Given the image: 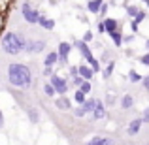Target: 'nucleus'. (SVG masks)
<instances>
[{
  "label": "nucleus",
  "mask_w": 149,
  "mask_h": 145,
  "mask_svg": "<svg viewBox=\"0 0 149 145\" xmlns=\"http://www.w3.org/2000/svg\"><path fill=\"white\" fill-rule=\"evenodd\" d=\"M6 77L8 83L13 89H19V91H29L34 83V74L30 70V66L23 64V62H10L6 70Z\"/></svg>",
  "instance_id": "obj_1"
},
{
  "label": "nucleus",
  "mask_w": 149,
  "mask_h": 145,
  "mask_svg": "<svg viewBox=\"0 0 149 145\" xmlns=\"http://www.w3.org/2000/svg\"><path fill=\"white\" fill-rule=\"evenodd\" d=\"M25 44H26V36L17 32V30H8L0 38V49L8 57H17V55L25 53Z\"/></svg>",
  "instance_id": "obj_2"
},
{
  "label": "nucleus",
  "mask_w": 149,
  "mask_h": 145,
  "mask_svg": "<svg viewBox=\"0 0 149 145\" xmlns=\"http://www.w3.org/2000/svg\"><path fill=\"white\" fill-rule=\"evenodd\" d=\"M21 17L25 19L26 25H32L34 26V25H38L42 13H40V10H36L30 2H26V0H25V2L21 4Z\"/></svg>",
  "instance_id": "obj_3"
},
{
  "label": "nucleus",
  "mask_w": 149,
  "mask_h": 145,
  "mask_svg": "<svg viewBox=\"0 0 149 145\" xmlns=\"http://www.w3.org/2000/svg\"><path fill=\"white\" fill-rule=\"evenodd\" d=\"M45 51V42L42 38H26L25 44V53L26 55H38Z\"/></svg>",
  "instance_id": "obj_4"
},
{
  "label": "nucleus",
  "mask_w": 149,
  "mask_h": 145,
  "mask_svg": "<svg viewBox=\"0 0 149 145\" xmlns=\"http://www.w3.org/2000/svg\"><path fill=\"white\" fill-rule=\"evenodd\" d=\"M49 81H51V85L55 87V92H57V96H58V94H66V92L70 91L68 79H66V77H62V76H58V74H53V76L49 77Z\"/></svg>",
  "instance_id": "obj_5"
},
{
  "label": "nucleus",
  "mask_w": 149,
  "mask_h": 145,
  "mask_svg": "<svg viewBox=\"0 0 149 145\" xmlns=\"http://www.w3.org/2000/svg\"><path fill=\"white\" fill-rule=\"evenodd\" d=\"M142 128H143L142 117H136V119H132L130 123L127 124V130H125V134H127L128 138H138V136H142Z\"/></svg>",
  "instance_id": "obj_6"
},
{
  "label": "nucleus",
  "mask_w": 149,
  "mask_h": 145,
  "mask_svg": "<svg viewBox=\"0 0 149 145\" xmlns=\"http://www.w3.org/2000/svg\"><path fill=\"white\" fill-rule=\"evenodd\" d=\"M72 44H68V42H61L57 47V53H58V64L66 66L68 64V58H70V53H72Z\"/></svg>",
  "instance_id": "obj_7"
},
{
  "label": "nucleus",
  "mask_w": 149,
  "mask_h": 145,
  "mask_svg": "<svg viewBox=\"0 0 149 145\" xmlns=\"http://www.w3.org/2000/svg\"><path fill=\"white\" fill-rule=\"evenodd\" d=\"M83 145H119V142L115 138H111V136H93Z\"/></svg>",
  "instance_id": "obj_8"
},
{
  "label": "nucleus",
  "mask_w": 149,
  "mask_h": 145,
  "mask_svg": "<svg viewBox=\"0 0 149 145\" xmlns=\"http://www.w3.org/2000/svg\"><path fill=\"white\" fill-rule=\"evenodd\" d=\"M72 45L81 53V57L85 58V62H89L91 58H95V55H93V51H91V47H89V44H85L83 40H76Z\"/></svg>",
  "instance_id": "obj_9"
},
{
  "label": "nucleus",
  "mask_w": 149,
  "mask_h": 145,
  "mask_svg": "<svg viewBox=\"0 0 149 145\" xmlns=\"http://www.w3.org/2000/svg\"><path fill=\"white\" fill-rule=\"evenodd\" d=\"M106 115H108L106 104L96 98V105H95V109L91 111V121H102V119H106Z\"/></svg>",
  "instance_id": "obj_10"
},
{
  "label": "nucleus",
  "mask_w": 149,
  "mask_h": 145,
  "mask_svg": "<svg viewBox=\"0 0 149 145\" xmlns=\"http://www.w3.org/2000/svg\"><path fill=\"white\" fill-rule=\"evenodd\" d=\"M53 102H55V108L61 109V111H70V109H72V100L66 94H58Z\"/></svg>",
  "instance_id": "obj_11"
},
{
  "label": "nucleus",
  "mask_w": 149,
  "mask_h": 145,
  "mask_svg": "<svg viewBox=\"0 0 149 145\" xmlns=\"http://www.w3.org/2000/svg\"><path fill=\"white\" fill-rule=\"evenodd\" d=\"M134 104H136V100H134V96H132L130 92L123 94V98L119 100V108L123 109V111H128V109H132V108H134Z\"/></svg>",
  "instance_id": "obj_12"
},
{
  "label": "nucleus",
  "mask_w": 149,
  "mask_h": 145,
  "mask_svg": "<svg viewBox=\"0 0 149 145\" xmlns=\"http://www.w3.org/2000/svg\"><path fill=\"white\" fill-rule=\"evenodd\" d=\"M79 76L83 77V79L91 81L93 77H95V72H93V68L89 64H79Z\"/></svg>",
  "instance_id": "obj_13"
},
{
  "label": "nucleus",
  "mask_w": 149,
  "mask_h": 145,
  "mask_svg": "<svg viewBox=\"0 0 149 145\" xmlns=\"http://www.w3.org/2000/svg\"><path fill=\"white\" fill-rule=\"evenodd\" d=\"M108 36L111 38V42H113L115 47H121V45H123V32H121V26L117 30H113V32H109Z\"/></svg>",
  "instance_id": "obj_14"
},
{
  "label": "nucleus",
  "mask_w": 149,
  "mask_h": 145,
  "mask_svg": "<svg viewBox=\"0 0 149 145\" xmlns=\"http://www.w3.org/2000/svg\"><path fill=\"white\" fill-rule=\"evenodd\" d=\"M38 25H40L44 30L51 32V30L55 28V19H51V17H44V15H42V17H40V21H38Z\"/></svg>",
  "instance_id": "obj_15"
},
{
  "label": "nucleus",
  "mask_w": 149,
  "mask_h": 145,
  "mask_svg": "<svg viewBox=\"0 0 149 145\" xmlns=\"http://www.w3.org/2000/svg\"><path fill=\"white\" fill-rule=\"evenodd\" d=\"M102 21H104V26H106V32H108V34L119 28V21L113 19V17H106V19H102Z\"/></svg>",
  "instance_id": "obj_16"
},
{
  "label": "nucleus",
  "mask_w": 149,
  "mask_h": 145,
  "mask_svg": "<svg viewBox=\"0 0 149 145\" xmlns=\"http://www.w3.org/2000/svg\"><path fill=\"white\" fill-rule=\"evenodd\" d=\"M26 117H29V121L32 124H38V123H40V119H42L40 111H38L36 108H26Z\"/></svg>",
  "instance_id": "obj_17"
},
{
  "label": "nucleus",
  "mask_w": 149,
  "mask_h": 145,
  "mask_svg": "<svg viewBox=\"0 0 149 145\" xmlns=\"http://www.w3.org/2000/svg\"><path fill=\"white\" fill-rule=\"evenodd\" d=\"M58 62V53L57 51H49L44 57V66H55Z\"/></svg>",
  "instance_id": "obj_18"
},
{
  "label": "nucleus",
  "mask_w": 149,
  "mask_h": 145,
  "mask_svg": "<svg viewBox=\"0 0 149 145\" xmlns=\"http://www.w3.org/2000/svg\"><path fill=\"white\" fill-rule=\"evenodd\" d=\"M102 4H104V0H89L87 2V11L89 13H98Z\"/></svg>",
  "instance_id": "obj_19"
},
{
  "label": "nucleus",
  "mask_w": 149,
  "mask_h": 145,
  "mask_svg": "<svg viewBox=\"0 0 149 145\" xmlns=\"http://www.w3.org/2000/svg\"><path fill=\"white\" fill-rule=\"evenodd\" d=\"M146 15H147L146 11L140 10V11H138V15H136V17H132V32H138V25L143 21V19H146Z\"/></svg>",
  "instance_id": "obj_20"
},
{
  "label": "nucleus",
  "mask_w": 149,
  "mask_h": 145,
  "mask_svg": "<svg viewBox=\"0 0 149 145\" xmlns=\"http://www.w3.org/2000/svg\"><path fill=\"white\" fill-rule=\"evenodd\" d=\"M42 91H44V94L47 98H55L57 96V92H55V87L51 85V81H45L44 85H42Z\"/></svg>",
  "instance_id": "obj_21"
},
{
  "label": "nucleus",
  "mask_w": 149,
  "mask_h": 145,
  "mask_svg": "<svg viewBox=\"0 0 149 145\" xmlns=\"http://www.w3.org/2000/svg\"><path fill=\"white\" fill-rule=\"evenodd\" d=\"M95 105H96V98H87V100L81 104V108L85 109V113H87V115H91V111L95 109Z\"/></svg>",
  "instance_id": "obj_22"
},
{
  "label": "nucleus",
  "mask_w": 149,
  "mask_h": 145,
  "mask_svg": "<svg viewBox=\"0 0 149 145\" xmlns=\"http://www.w3.org/2000/svg\"><path fill=\"white\" fill-rule=\"evenodd\" d=\"M72 100L76 102L77 105H81L85 100H87V94H85V92L81 91V89H76V92H74V98H72Z\"/></svg>",
  "instance_id": "obj_23"
},
{
  "label": "nucleus",
  "mask_w": 149,
  "mask_h": 145,
  "mask_svg": "<svg viewBox=\"0 0 149 145\" xmlns=\"http://www.w3.org/2000/svg\"><path fill=\"white\" fill-rule=\"evenodd\" d=\"M113 70H115V62L109 60V62H108V66L102 70V77H104V79H109V77H111V74H113Z\"/></svg>",
  "instance_id": "obj_24"
},
{
  "label": "nucleus",
  "mask_w": 149,
  "mask_h": 145,
  "mask_svg": "<svg viewBox=\"0 0 149 145\" xmlns=\"http://www.w3.org/2000/svg\"><path fill=\"white\" fill-rule=\"evenodd\" d=\"M83 81H85V79L79 76V74H77V76H72V77H70V79H68V83H70V87H76V89H77L81 83H83Z\"/></svg>",
  "instance_id": "obj_25"
},
{
  "label": "nucleus",
  "mask_w": 149,
  "mask_h": 145,
  "mask_svg": "<svg viewBox=\"0 0 149 145\" xmlns=\"http://www.w3.org/2000/svg\"><path fill=\"white\" fill-rule=\"evenodd\" d=\"M128 81H130V83H140V81H142V76H140L136 70H130V72H128Z\"/></svg>",
  "instance_id": "obj_26"
},
{
  "label": "nucleus",
  "mask_w": 149,
  "mask_h": 145,
  "mask_svg": "<svg viewBox=\"0 0 149 145\" xmlns=\"http://www.w3.org/2000/svg\"><path fill=\"white\" fill-rule=\"evenodd\" d=\"M77 89H81V91H83L85 94H91V91H93V83H91V81H87V79H85V81H83V83H81Z\"/></svg>",
  "instance_id": "obj_27"
},
{
  "label": "nucleus",
  "mask_w": 149,
  "mask_h": 145,
  "mask_svg": "<svg viewBox=\"0 0 149 145\" xmlns=\"http://www.w3.org/2000/svg\"><path fill=\"white\" fill-rule=\"evenodd\" d=\"M87 64H89V66H91V68H93V72H95V74L102 72V68H100V62H98V58H91V60H89Z\"/></svg>",
  "instance_id": "obj_28"
},
{
  "label": "nucleus",
  "mask_w": 149,
  "mask_h": 145,
  "mask_svg": "<svg viewBox=\"0 0 149 145\" xmlns=\"http://www.w3.org/2000/svg\"><path fill=\"white\" fill-rule=\"evenodd\" d=\"M72 115H74V117H76V119H83V117H85V115H87V113H85V109H83V108H81V105H77V108H76V109H72Z\"/></svg>",
  "instance_id": "obj_29"
},
{
  "label": "nucleus",
  "mask_w": 149,
  "mask_h": 145,
  "mask_svg": "<svg viewBox=\"0 0 149 145\" xmlns=\"http://www.w3.org/2000/svg\"><path fill=\"white\" fill-rule=\"evenodd\" d=\"M53 74H55L53 66H44V70H42V76H44V77H51Z\"/></svg>",
  "instance_id": "obj_30"
},
{
  "label": "nucleus",
  "mask_w": 149,
  "mask_h": 145,
  "mask_svg": "<svg viewBox=\"0 0 149 145\" xmlns=\"http://www.w3.org/2000/svg\"><path fill=\"white\" fill-rule=\"evenodd\" d=\"M138 11H140V8H136V6H128V8H127L128 17H136V15H138Z\"/></svg>",
  "instance_id": "obj_31"
},
{
  "label": "nucleus",
  "mask_w": 149,
  "mask_h": 145,
  "mask_svg": "<svg viewBox=\"0 0 149 145\" xmlns=\"http://www.w3.org/2000/svg\"><path fill=\"white\" fill-rule=\"evenodd\" d=\"M140 83H142V89L149 94V74H147L146 77H142V81H140Z\"/></svg>",
  "instance_id": "obj_32"
},
{
  "label": "nucleus",
  "mask_w": 149,
  "mask_h": 145,
  "mask_svg": "<svg viewBox=\"0 0 149 145\" xmlns=\"http://www.w3.org/2000/svg\"><path fill=\"white\" fill-rule=\"evenodd\" d=\"M104 104L108 105V108H109V105H115V104H117V98L113 96V94H108V96H106V102H104Z\"/></svg>",
  "instance_id": "obj_33"
},
{
  "label": "nucleus",
  "mask_w": 149,
  "mask_h": 145,
  "mask_svg": "<svg viewBox=\"0 0 149 145\" xmlns=\"http://www.w3.org/2000/svg\"><path fill=\"white\" fill-rule=\"evenodd\" d=\"M81 40H83L85 44H91V42H93V30H87V32L83 34V38H81Z\"/></svg>",
  "instance_id": "obj_34"
},
{
  "label": "nucleus",
  "mask_w": 149,
  "mask_h": 145,
  "mask_svg": "<svg viewBox=\"0 0 149 145\" xmlns=\"http://www.w3.org/2000/svg\"><path fill=\"white\" fill-rule=\"evenodd\" d=\"M142 121H143V124H149V108L143 109V113H142Z\"/></svg>",
  "instance_id": "obj_35"
},
{
  "label": "nucleus",
  "mask_w": 149,
  "mask_h": 145,
  "mask_svg": "<svg viewBox=\"0 0 149 145\" xmlns=\"http://www.w3.org/2000/svg\"><path fill=\"white\" fill-rule=\"evenodd\" d=\"M68 74H70V77H72V76H77V74H79V66H70V68H68Z\"/></svg>",
  "instance_id": "obj_36"
},
{
  "label": "nucleus",
  "mask_w": 149,
  "mask_h": 145,
  "mask_svg": "<svg viewBox=\"0 0 149 145\" xmlns=\"http://www.w3.org/2000/svg\"><path fill=\"white\" fill-rule=\"evenodd\" d=\"M140 62H142V64H146V66H149V51L146 55H142V57H140Z\"/></svg>",
  "instance_id": "obj_37"
},
{
  "label": "nucleus",
  "mask_w": 149,
  "mask_h": 145,
  "mask_svg": "<svg viewBox=\"0 0 149 145\" xmlns=\"http://www.w3.org/2000/svg\"><path fill=\"white\" fill-rule=\"evenodd\" d=\"M96 30H98L100 34H104V32H106V26H104V21H98V23H96Z\"/></svg>",
  "instance_id": "obj_38"
},
{
  "label": "nucleus",
  "mask_w": 149,
  "mask_h": 145,
  "mask_svg": "<svg viewBox=\"0 0 149 145\" xmlns=\"http://www.w3.org/2000/svg\"><path fill=\"white\" fill-rule=\"evenodd\" d=\"M98 13L102 15V17H104V15L108 13V4H106V2H104V4H102V6H100V11H98Z\"/></svg>",
  "instance_id": "obj_39"
},
{
  "label": "nucleus",
  "mask_w": 149,
  "mask_h": 145,
  "mask_svg": "<svg viewBox=\"0 0 149 145\" xmlns=\"http://www.w3.org/2000/svg\"><path fill=\"white\" fill-rule=\"evenodd\" d=\"M138 145H149V136L147 138H142V142H140Z\"/></svg>",
  "instance_id": "obj_40"
},
{
  "label": "nucleus",
  "mask_w": 149,
  "mask_h": 145,
  "mask_svg": "<svg viewBox=\"0 0 149 145\" xmlns=\"http://www.w3.org/2000/svg\"><path fill=\"white\" fill-rule=\"evenodd\" d=\"M4 126V113H2V109H0V128Z\"/></svg>",
  "instance_id": "obj_41"
},
{
  "label": "nucleus",
  "mask_w": 149,
  "mask_h": 145,
  "mask_svg": "<svg viewBox=\"0 0 149 145\" xmlns=\"http://www.w3.org/2000/svg\"><path fill=\"white\" fill-rule=\"evenodd\" d=\"M146 47H147V49H149V40H147V42H146Z\"/></svg>",
  "instance_id": "obj_42"
}]
</instances>
